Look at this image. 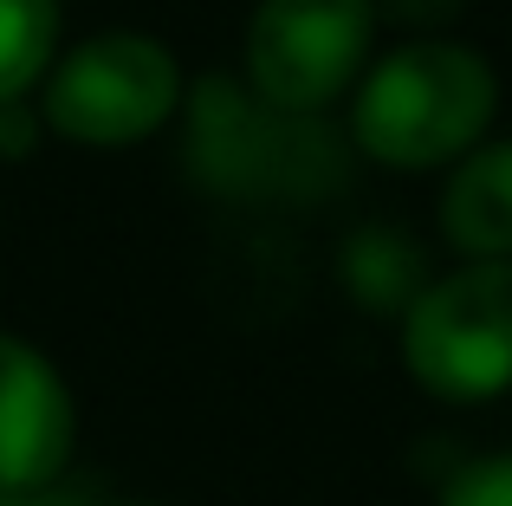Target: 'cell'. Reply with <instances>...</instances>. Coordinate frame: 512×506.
Listing matches in <instances>:
<instances>
[{
  "label": "cell",
  "instance_id": "4fadbf2b",
  "mask_svg": "<svg viewBox=\"0 0 512 506\" xmlns=\"http://www.w3.org/2000/svg\"><path fill=\"white\" fill-rule=\"evenodd\" d=\"M0 506H85L65 487H0Z\"/></svg>",
  "mask_w": 512,
  "mask_h": 506
},
{
  "label": "cell",
  "instance_id": "7c38bea8",
  "mask_svg": "<svg viewBox=\"0 0 512 506\" xmlns=\"http://www.w3.org/2000/svg\"><path fill=\"white\" fill-rule=\"evenodd\" d=\"M39 104L33 98H13V104H0V163H7V156H26L39 143Z\"/></svg>",
  "mask_w": 512,
  "mask_h": 506
},
{
  "label": "cell",
  "instance_id": "8fae6325",
  "mask_svg": "<svg viewBox=\"0 0 512 506\" xmlns=\"http://www.w3.org/2000/svg\"><path fill=\"white\" fill-rule=\"evenodd\" d=\"M467 0H376V20H396L409 33H435L441 20H454Z\"/></svg>",
  "mask_w": 512,
  "mask_h": 506
},
{
  "label": "cell",
  "instance_id": "ba28073f",
  "mask_svg": "<svg viewBox=\"0 0 512 506\" xmlns=\"http://www.w3.org/2000/svg\"><path fill=\"white\" fill-rule=\"evenodd\" d=\"M428 279H435V266H428L422 241L389 228V221H370V228H357V234L338 241V286H344V299L370 318H402Z\"/></svg>",
  "mask_w": 512,
  "mask_h": 506
},
{
  "label": "cell",
  "instance_id": "6da1fadb",
  "mask_svg": "<svg viewBox=\"0 0 512 506\" xmlns=\"http://www.w3.org/2000/svg\"><path fill=\"white\" fill-rule=\"evenodd\" d=\"M344 137L363 163L428 176L493 137L500 117V72L480 46L448 33H409L363 65L350 85Z\"/></svg>",
  "mask_w": 512,
  "mask_h": 506
},
{
  "label": "cell",
  "instance_id": "8992f818",
  "mask_svg": "<svg viewBox=\"0 0 512 506\" xmlns=\"http://www.w3.org/2000/svg\"><path fill=\"white\" fill-rule=\"evenodd\" d=\"M78 448L65 370L20 331H0V487H59Z\"/></svg>",
  "mask_w": 512,
  "mask_h": 506
},
{
  "label": "cell",
  "instance_id": "3957f363",
  "mask_svg": "<svg viewBox=\"0 0 512 506\" xmlns=\"http://www.w3.org/2000/svg\"><path fill=\"white\" fill-rule=\"evenodd\" d=\"M182 91L188 78L169 39L137 33V26H104L78 46H59L33 104L39 124L72 150H137L175 124Z\"/></svg>",
  "mask_w": 512,
  "mask_h": 506
},
{
  "label": "cell",
  "instance_id": "5b68a950",
  "mask_svg": "<svg viewBox=\"0 0 512 506\" xmlns=\"http://www.w3.org/2000/svg\"><path fill=\"white\" fill-rule=\"evenodd\" d=\"M376 0H253L240 78L279 111L331 117L376 59Z\"/></svg>",
  "mask_w": 512,
  "mask_h": 506
},
{
  "label": "cell",
  "instance_id": "277c9868",
  "mask_svg": "<svg viewBox=\"0 0 512 506\" xmlns=\"http://www.w3.org/2000/svg\"><path fill=\"white\" fill-rule=\"evenodd\" d=\"M402 370L435 403H493L512 390V260H454L396 318Z\"/></svg>",
  "mask_w": 512,
  "mask_h": 506
},
{
  "label": "cell",
  "instance_id": "52a82bcc",
  "mask_svg": "<svg viewBox=\"0 0 512 506\" xmlns=\"http://www.w3.org/2000/svg\"><path fill=\"white\" fill-rule=\"evenodd\" d=\"M435 228L454 260H512V137H480L448 163Z\"/></svg>",
  "mask_w": 512,
  "mask_h": 506
},
{
  "label": "cell",
  "instance_id": "7a4b0ae2",
  "mask_svg": "<svg viewBox=\"0 0 512 506\" xmlns=\"http://www.w3.org/2000/svg\"><path fill=\"white\" fill-rule=\"evenodd\" d=\"M182 169L240 208H318L344 189L350 150L331 117L279 111L240 72H208L182 91Z\"/></svg>",
  "mask_w": 512,
  "mask_h": 506
},
{
  "label": "cell",
  "instance_id": "30bf717a",
  "mask_svg": "<svg viewBox=\"0 0 512 506\" xmlns=\"http://www.w3.org/2000/svg\"><path fill=\"white\" fill-rule=\"evenodd\" d=\"M435 506H512V448L474 455L441 481Z\"/></svg>",
  "mask_w": 512,
  "mask_h": 506
},
{
  "label": "cell",
  "instance_id": "9c48e42d",
  "mask_svg": "<svg viewBox=\"0 0 512 506\" xmlns=\"http://www.w3.org/2000/svg\"><path fill=\"white\" fill-rule=\"evenodd\" d=\"M59 0H0V104L33 98L46 65L59 59Z\"/></svg>",
  "mask_w": 512,
  "mask_h": 506
},
{
  "label": "cell",
  "instance_id": "5bb4252c",
  "mask_svg": "<svg viewBox=\"0 0 512 506\" xmlns=\"http://www.w3.org/2000/svg\"><path fill=\"white\" fill-rule=\"evenodd\" d=\"M104 506H156V500H104Z\"/></svg>",
  "mask_w": 512,
  "mask_h": 506
}]
</instances>
